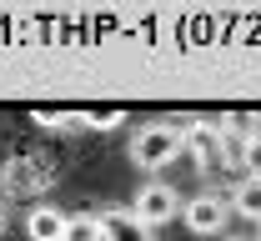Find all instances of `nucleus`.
Segmentation results:
<instances>
[{"mask_svg":"<svg viewBox=\"0 0 261 241\" xmlns=\"http://www.w3.org/2000/svg\"><path fill=\"white\" fill-rule=\"evenodd\" d=\"M181 151H186V141H181V131H171L166 121H151V126H141V131L130 136V161H136L141 171H161Z\"/></svg>","mask_w":261,"mask_h":241,"instance_id":"1","label":"nucleus"},{"mask_svg":"<svg viewBox=\"0 0 261 241\" xmlns=\"http://www.w3.org/2000/svg\"><path fill=\"white\" fill-rule=\"evenodd\" d=\"M181 206H186V201H181V191H176L171 181H146V186L130 196V216H136L141 226H151V231L166 226V221H176Z\"/></svg>","mask_w":261,"mask_h":241,"instance_id":"2","label":"nucleus"},{"mask_svg":"<svg viewBox=\"0 0 261 241\" xmlns=\"http://www.w3.org/2000/svg\"><path fill=\"white\" fill-rule=\"evenodd\" d=\"M226 216H231V201L221 191H201V196H191L181 206V221H186V231H196V236H221L226 231Z\"/></svg>","mask_w":261,"mask_h":241,"instance_id":"3","label":"nucleus"},{"mask_svg":"<svg viewBox=\"0 0 261 241\" xmlns=\"http://www.w3.org/2000/svg\"><path fill=\"white\" fill-rule=\"evenodd\" d=\"M65 216L61 206H50V201H35L25 211V241H65Z\"/></svg>","mask_w":261,"mask_h":241,"instance_id":"4","label":"nucleus"},{"mask_svg":"<svg viewBox=\"0 0 261 241\" xmlns=\"http://www.w3.org/2000/svg\"><path fill=\"white\" fill-rule=\"evenodd\" d=\"M100 241H156V231L141 226L130 216V206H111V211H100Z\"/></svg>","mask_w":261,"mask_h":241,"instance_id":"5","label":"nucleus"},{"mask_svg":"<svg viewBox=\"0 0 261 241\" xmlns=\"http://www.w3.org/2000/svg\"><path fill=\"white\" fill-rule=\"evenodd\" d=\"M231 211L236 216H246V221H256L261 226V176H241L236 186H231Z\"/></svg>","mask_w":261,"mask_h":241,"instance_id":"6","label":"nucleus"},{"mask_svg":"<svg viewBox=\"0 0 261 241\" xmlns=\"http://www.w3.org/2000/svg\"><path fill=\"white\" fill-rule=\"evenodd\" d=\"M31 121H35V126H45V131H86L81 111H50V105H35Z\"/></svg>","mask_w":261,"mask_h":241,"instance_id":"7","label":"nucleus"},{"mask_svg":"<svg viewBox=\"0 0 261 241\" xmlns=\"http://www.w3.org/2000/svg\"><path fill=\"white\" fill-rule=\"evenodd\" d=\"M65 241H100V211H75L65 221Z\"/></svg>","mask_w":261,"mask_h":241,"instance_id":"8","label":"nucleus"},{"mask_svg":"<svg viewBox=\"0 0 261 241\" xmlns=\"http://www.w3.org/2000/svg\"><path fill=\"white\" fill-rule=\"evenodd\" d=\"M81 121H86V131H116V126H126V111L121 105H96V111H81Z\"/></svg>","mask_w":261,"mask_h":241,"instance_id":"9","label":"nucleus"},{"mask_svg":"<svg viewBox=\"0 0 261 241\" xmlns=\"http://www.w3.org/2000/svg\"><path fill=\"white\" fill-rule=\"evenodd\" d=\"M236 166L246 176H261V136H251L246 146H241V156H236Z\"/></svg>","mask_w":261,"mask_h":241,"instance_id":"10","label":"nucleus"},{"mask_svg":"<svg viewBox=\"0 0 261 241\" xmlns=\"http://www.w3.org/2000/svg\"><path fill=\"white\" fill-rule=\"evenodd\" d=\"M10 226V211H5V196H0V231Z\"/></svg>","mask_w":261,"mask_h":241,"instance_id":"11","label":"nucleus"},{"mask_svg":"<svg viewBox=\"0 0 261 241\" xmlns=\"http://www.w3.org/2000/svg\"><path fill=\"white\" fill-rule=\"evenodd\" d=\"M231 241H246V236H231Z\"/></svg>","mask_w":261,"mask_h":241,"instance_id":"12","label":"nucleus"},{"mask_svg":"<svg viewBox=\"0 0 261 241\" xmlns=\"http://www.w3.org/2000/svg\"><path fill=\"white\" fill-rule=\"evenodd\" d=\"M256 241H261V226H256Z\"/></svg>","mask_w":261,"mask_h":241,"instance_id":"13","label":"nucleus"}]
</instances>
